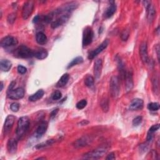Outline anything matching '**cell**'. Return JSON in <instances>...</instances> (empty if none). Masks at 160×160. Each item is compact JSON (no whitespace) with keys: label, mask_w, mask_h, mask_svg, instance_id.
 <instances>
[{"label":"cell","mask_w":160,"mask_h":160,"mask_svg":"<svg viewBox=\"0 0 160 160\" xmlns=\"http://www.w3.org/2000/svg\"><path fill=\"white\" fill-rule=\"evenodd\" d=\"M29 126V119L28 116H23L20 118L18 121L17 133V138L21 139L26 133Z\"/></svg>","instance_id":"obj_1"},{"label":"cell","mask_w":160,"mask_h":160,"mask_svg":"<svg viewBox=\"0 0 160 160\" xmlns=\"http://www.w3.org/2000/svg\"><path fill=\"white\" fill-rule=\"evenodd\" d=\"M109 91L111 97L114 99H116L120 93V79L116 76H112L109 82Z\"/></svg>","instance_id":"obj_2"},{"label":"cell","mask_w":160,"mask_h":160,"mask_svg":"<svg viewBox=\"0 0 160 160\" xmlns=\"http://www.w3.org/2000/svg\"><path fill=\"white\" fill-rule=\"evenodd\" d=\"M13 55L19 58H30L35 56V51L25 45H21L14 51Z\"/></svg>","instance_id":"obj_3"},{"label":"cell","mask_w":160,"mask_h":160,"mask_svg":"<svg viewBox=\"0 0 160 160\" xmlns=\"http://www.w3.org/2000/svg\"><path fill=\"white\" fill-rule=\"evenodd\" d=\"M107 149L104 147H100L96 150H94L85 153L83 158V159H98L103 156L106 153Z\"/></svg>","instance_id":"obj_4"},{"label":"cell","mask_w":160,"mask_h":160,"mask_svg":"<svg viewBox=\"0 0 160 160\" xmlns=\"http://www.w3.org/2000/svg\"><path fill=\"white\" fill-rule=\"evenodd\" d=\"M25 90L23 88L19 87L17 89L8 88L7 91L8 97L11 100H20L24 97Z\"/></svg>","instance_id":"obj_5"},{"label":"cell","mask_w":160,"mask_h":160,"mask_svg":"<svg viewBox=\"0 0 160 160\" xmlns=\"http://www.w3.org/2000/svg\"><path fill=\"white\" fill-rule=\"evenodd\" d=\"M94 37V33L91 27H86L85 28L83 33V46L86 47L90 44Z\"/></svg>","instance_id":"obj_6"},{"label":"cell","mask_w":160,"mask_h":160,"mask_svg":"<svg viewBox=\"0 0 160 160\" xmlns=\"http://www.w3.org/2000/svg\"><path fill=\"white\" fill-rule=\"evenodd\" d=\"M35 7L34 2L32 1L26 2L23 7L22 9V18L23 20H26L29 18L32 13Z\"/></svg>","instance_id":"obj_7"},{"label":"cell","mask_w":160,"mask_h":160,"mask_svg":"<svg viewBox=\"0 0 160 160\" xmlns=\"http://www.w3.org/2000/svg\"><path fill=\"white\" fill-rule=\"evenodd\" d=\"M70 15L71 14H63L59 15V17H58L56 20L51 22V28L53 29H55L67 23L70 17Z\"/></svg>","instance_id":"obj_8"},{"label":"cell","mask_w":160,"mask_h":160,"mask_svg":"<svg viewBox=\"0 0 160 160\" xmlns=\"http://www.w3.org/2000/svg\"><path fill=\"white\" fill-rule=\"evenodd\" d=\"M124 82H125V88L127 92L130 91L134 86L133 73L130 71H126L124 74Z\"/></svg>","instance_id":"obj_9"},{"label":"cell","mask_w":160,"mask_h":160,"mask_svg":"<svg viewBox=\"0 0 160 160\" xmlns=\"http://www.w3.org/2000/svg\"><path fill=\"white\" fill-rule=\"evenodd\" d=\"M18 43V40L16 38L11 36H7L2 38L1 40V46L3 48H5L10 46L17 45Z\"/></svg>","instance_id":"obj_10"},{"label":"cell","mask_w":160,"mask_h":160,"mask_svg":"<svg viewBox=\"0 0 160 160\" xmlns=\"http://www.w3.org/2000/svg\"><path fill=\"white\" fill-rule=\"evenodd\" d=\"M108 45V41L105 40L98 48L94 50L93 51H91L88 55V58L90 59H94L98 55H99L100 53H101L106 48V47Z\"/></svg>","instance_id":"obj_11"},{"label":"cell","mask_w":160,"mask_h":160,"mask_svg":"<svg viewBox=\"0 0 160 160\" xmlns=\"http://www.w3.org/2000/svg\"><path fill=\"white\" fill-rule=\"evenodd\" d=\"M139 55L142 61L144 63L149 62V58L148 55V48L147 42H143L139 46Z\"/></svg>","instance_id":"obj_12"},{"label":"cell","mask_w":160,"mask_h":160,"mask_svg":"<svg viewBox=\"0 0 160 160\" xmlns=\"http://www.w3.org/2000/svg\"><path fill=\"white\" fill-rule=\"evenodd\" d=\"M103 69V61L101 59H97L94 61V74L95 79L98 80L101 77Z\"/></svg>","instance_id":"obj_13"},{"label":"cell","mask_w":160,"mask_h":160,"mask_svg":"<svg viewBox=\"0 0 160 160\" xmlns=\"http://www.w3.org/2000/svg\"><path fill=\"white\" fill-rule=\"evenodd\" d=\"M14 120H15V117L12 115H10L6 117L4 124V131L5 134L8 133L11 131L12 127L14 124Z\"/></svg>","instance_id":"obj_14"},{"label":"cell","mask_w":160,"mask_h":160,"mask_svg":"<svg viewBox=\"0 0 160 160\" xmlns=\"http://www.w3.org/2000/svg\"><path fill=\"white\" fill-rule=\"evenodd\" d=\"M143 106H144L143 100L140 98H135L131 101L130 105V109L131 111L141 110L143 108Z\"/></svg>","instance_id":"obj_15"},{"label":"cell","mask_w":160,"mask_h":160,"mask_svg":"<svg viewBox=\"0 0 160 160\" xmlns=\"http://www.w3.org/2000/svg\"><path fill=\"white\" fill-rule=\"evenodd\" d=\"M18 149V142L15 139L11 138L7 143V150L11 154H14Z\"/></svg>","instance_id":"obj_16"},{"label":"cell","mask_w":160,"mask_h":160,"mask_svg":"<svg viewBox=\"0 0 160 160\" xmlns=\"http://www.w3.org/2000/svg\"><path fill=\"white\" fill-rule=\"evenodd\" d=\"M110 3L111 4H110L109 6L106 9V10L104 14V17L106 18H111L112 16L115 13V12L116 11V6L115 2H111Z\"/></svg>","instance_id":"obj_17"},{"label":"cell","mask_w":160,"mask_h":160,"mask_svg":"<svg viewBox=\"0 0 160 160\" xmlns=\"http://www.w3.org/2000/svg\"><path fill=\"white\" fill-rule=\"evenodd\" d=\"M48 129V123L45 121L42 122L39 126L38 127V128L36 129V136L38 138L41 137L43 136L46 131Z\"/></svg>","instance_id":"obj_18"},{"label":"cell","mask_w":160,"mask_h":160,"mask_svg":"<svg viewBox=\"0 0 160 160\" xmlns=\"http://www.w3.org/2000/svg\"><path fill=\"white\" fill-rule=\"evenodd\" d=\"M12 67V63L8 59H2L0 62V69L2 71L8 72L10 70Z\"/></svg>","instance_id":"obj_19"},{"label":"cell","mask_w":160,"mask_h":160,"mask_svg":"<svg viewBox=\"0 0 160 160\" xmlns=\"http://www.w3.org/2000/svg\"><path fill=\"white\" fill-rule=\"evenodd\" d=\"M147 20L149 23H151L156 17V10L151 5L147 9Z\"/></svg>","instance_id":"obj_20"},{"label":"cell","mask_w":160,"mask_h":160,"mask_svg":"<svg viewBox=\"0 0 160 160\" xmlns=\"http://www.w3.org/2000/svg\"><path fill=\"white\" fill-rule=\"evenodd\" d=\"M159 128V124H154V125H153L148 130V134H147V141L148 142H150L152 141L153 138V135H154V133L157 131Z\"/></svg>","instance_id":"obj_21"},{"label":"cell","mask_w":160,"mask_h":160,"mask_svg":"<svg viewBox=\"0 0 160 160\" xmlns=\"http://www.w3.org/2000/svg\"><path fill=\"white\" fill-rule=\"evenodd\" d=\"M70 79V75L68 73L64 74L56 84V86L58 88H62L65 86L68 82Z\"/></svg>","instance_id":"obj_22"},{"label":"cell","mask_w":160,"mask_h":160,"mask_svg":"<svg viewBox=\"0 0 160 160\" xmlns=\"http://www.w3.org/2000/svg\"><path fill=\"white\" fill-rule=\"evenodd\" d=\"M44 92L43 90H39L37 92H36L35 94L31 95L29 97V100L32 102L36 101L43 98L44 96Z\"/></svg>","instance_id":"obj_23"},{"label":"cell","mask_w":160,"mask_h":160,"mask_svg":"<svg viewBox=\"0 0 160 160\" xmlns=\"http://www.w3.org/2000/svg\"><path fill=\"white\" fill-rule=\"evenodd\" d=\"M36 42L39 44H45L47 43L48 39L45 34H44L42 32H39L36 35Z\"/></svg>","instance_id":"obj_24"},{"label":"cell","mask_w":160,"mask_h":160,"mask_svg":"<svg viewBox=\"0 0 160 160\" xmlns=\"http://www.w3.org/2000/svg\"><path fill=\"white\" fill-rule=\"evenodd\" d=\"M90 139L87 137H83L81 139H78L75 143H74V146L77 148H81L86 146L88 143H89Z\"/></svg>","instance_id":"obj_25"},{"label":"cell","mask_w":160,"mask_h":160,"mask_svg":"<svg viewBox=\"0 0 160 160\" xmlns=\"http://www.w3.org/2000/svg\"><path fill=\"white\" fill-rule=\"evenodd\" d=\"M48 55V53L45 50H40L39 51L35 52V57L38 59H44Z\"/></svg>","instance_id":"obj_26"},{"label":"cell","mask_w":160,"mask_h":160,"mask_svg":"<svg viewBox=\"0 0 160 160\" xmlns=\"http://www.w3.org/2000/svg\"><path fill=\"white\" fill-rule=\"evenodd\" d=\"M83 62V58L82 56H78L74 58L70 63L68 66V68H70L75 65H78V64L82 63Z\"/></svg>","instance_id":"obj_27"},{"label":"cell","mask_w":160,"mask_h":160,"mask_svg":"<svg viewBox=\"0 0 160 160\" xmlns=\"http://www.w3.org/2000/svg\"><path fill=\"white\" fill-rule=\"evenodd\" d=\"M85 85L90 88H92L94 87V78L92 76H88L85 80Z\"/></svg>","instance_id":"obj_28"},{"label":"cell","mask_w":160,"mask_h":160,"mask_svg":"<svg viewBox=\"0 0 160 160\" xmlns=\"http://www.w3.org/2000/svg\"><path fill=\"white\" fill-rule=\"evenodd\" d=\"M55 139H48L45 142H43V143H41L40 144H39V145H38L36 146V148L37 149H41V148H44V147H46L48 146H50L51 145H53V144L55 143Z\"/></svg>","instance_id":"obj_29"},{"label":"cell","mask_w":160,"mask_h":160,"mask_svg":"<svg viewBox=\"0 0 160 160\" xmlns=\"http://www.w3.org/2000/svg\"><path fill=\"white\" fill-rule=\"evenodd\" d=\"M153 91H154V93L156 94H159V82H158V78L155 76L153 79Z\"/></svg>","instance_id":"obj_30"},{"label":"cell","mask_w":160,"mask_h":160,"mask_svg":"<svg viewBox=\"0 0 160 160\" xmlns=\"http://www.w3.org/2000/svg\"><path fill=\"white\" fill-rule=\"evenodd\" d=\"M101 107L103 111L105 113L108 111L109 110V101L107 98H104L101 100Z\"/></svg>","instance_id":"obj_31"},{"label":"cell","mask_w":160,"mask_h":160,"mask_svg":"<svg viewBox=\"0 0 160 160\" xmlns=\"http://www.w3.org/2000/svg\"><path fill=\"white\" fill-rule=\"evenodd\" d=\"M159 108V104L158 103H150L148 105V109L152 111H158Z\"/></svg>","instance_id":"obj_32"},{"label":"cell","mask_w":160,"mask_h":160,"mask_svg":"<svg viewBox=\"0 0 160 160\" xmlns=\"http://www.w3.org/2000/svg\"><path fill=\"white\" fill-rule=\"evenodd\" d=\"M87 105V101L86 100H82L78 102L76 104V108L78 109H82L85 108Z\"/></svg>","instance_id":"obj_33"},{"label":"cell","mask_w":160,"mask_h":160,"mask_svg":"<svg viewBox=\"0 0 160 160\" xmlns=\"http://www.w3.org/2000/svg\"><path fill=\"white\" fill-rule=\"evenodd\" d=\"M16 18H17V14L13 13L8 15L7 18V21L10 24H13L15 21Z\"/></svg>","instance_id":"obj_34"},{"label":"cell","mask_w":160,"mask_h":160,"mask_svg":"<svg viewBox=\"0 0 160 160\" xmlns=\"http://www.w3.org/2000/svg\"><path fill=\"white\" fill-rule=\"evenodd\" d=\"M61 97H62V94L61 91L59 90H56L52 94V99L53 100H58L61 98Z\"/></svg>","instance_id":"obj_35"},{"label":"cell","mask_w":160,"mask_h":160,"mask_svg":"<svg viewBox=\"0 0 160 160\" xmlns=\"http://www.w3.org/2000/svg\"><path fill=\"white\" fill-rule=\"evenodd\" d=\"M130 36V31L129 30H124L123 31V33H121V38L123 41H126L128 40Z\"/></svg>","instance_id":"obj_36"},{"label":"cell","mask_w":160,"mask_h":160,"mask_svg":"<svg viewBox=\"0 0 160 160\" xmlns=\"http://www.w3.org/2000/svg\"><path fill=\"white\" fill-rule=\"evenodd\" d=\"M11 110L13 112H17L20 109V105L18 103H13L10 106Z\"/></svg>","instance_id":"obj_37"},{"label":"cell","mask_w":160,"mask_h":160,"mask_svg":"<svg viewBox=\"0 0 160 160\" xmlns=\"http://www.w3.org/2000/svg\"><path fill=\"white\" fill-rule=\"evenodd\" d=\"M143 121V118L141 116H137L133 120V124L135 126H138Z\"/></svg>","instance_id":"obj_38"},{"label":"cell","mask_w":160,"mask_h":160,"mask_svg":"<svg viewBox=\"0 0 160 160\" xmlns=\"http://www.w3.org/2000/svg\"><path fill=\"white\" fill-rule=\"evenodd\" d=\"M17 70H18V72L20 73V74H25L27 71V69L26 67L22 66V65H19L18 67V68H17Z\"/></svg>","instance_id":"obj_39"},{"label":"cell","mask_w":160,"mask_h":160,"mask_svg":"<svg viewBox=\"0 0 160 160\" xmlns=\"http://www.w3.org/2000/svg\"><path fill=\"white\" fill-rule=\"evenodd\" d=\"M116 157H115V154L114 153H110L107 157L106 158V159L107 160H113V159H115Z\"/></svg>","instance_id":"obj_40"},{"label":"cell","mask_w":160,"mask_h":160,"mask_svg":"<svg viewBox=\"0 0 160 160\" xmlns=\"http://www.w3.org/2000/svg\"><path fill=\"white\" fill-rule=\"evenodd\" d=\"M143 5L145 6V8L147 9L149 8V6H151V2L150 1H144L143 2Z\"/></svg>","instance_id":"obj_41"},{"label":"cell","mask_w":160,"mask_h":160,"mask_svg":"<svg viewBox=\"0 0 160 160\" xmlns=\"http://www.w3.org/2000/svg\"><path fill=\"white\" fill-rule=\"evenodd\" d=\"M58 109H55V110H53L52 112H51V118H53V117H55L56 115V114H57V113L58 112Z\"/></svg>","instance_id":"obj_42"},{"label":"cell","mask_w":160,"mask_h":160,"mask_svg":"<svg viewBox=\"0 0 160 160\" xmlns=\"http://www.w3.org/2000/svg\"><path fill=\"white\" fill-rule=\"evenodd\" d=\"M40 15H37V16H36V17L34 18V19H33V22L34 23H38V22L40 21Z\"/></svg>","instance_id":"obj_43"},{"label":"cell","mask_w":160,"mask_h":160,"mask_svg":"<svg viewBox=\"0 0 160 160\" xmlns=\"http://www.w3.org/2000/svg\"><path fill=\"white\" fill-rule=\"evenodd\" d=\"M156 52H157L158 59H159V45H157V46H156Z\"/></svg>","instance_id":"obj_44"},{"label":"cell","mask_w":160,"mask_h":160,"mask_svg":"<svg viewBox=\"0 0 160 160\" xmlns=\"http://www.w3.org/2000/svg\"><path fill=\"white\" fill-rule=\"evenodd\" d=\"M3 89V82H1V90H0V91H2Z\"/></svg>","instance_id":"obj_45"},{"label":"cell","mask_w":160,"mask_h":160,"mask_svg":"<svg viewBox=\"0 0 160 160\" xmlns=\"http://www.w3.org/2000/svg\"><path fill=\"white\" fill-rule=\"evenodd\" d=\"M38 159H46V158H44V157H40V158H38Z\"/></svg>","instance_id":"obj_46"}]
</instances>
